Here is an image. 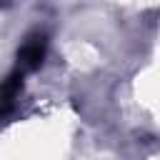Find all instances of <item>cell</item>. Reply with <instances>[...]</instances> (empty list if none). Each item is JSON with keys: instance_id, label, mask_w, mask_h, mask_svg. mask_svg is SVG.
<instances>
[{"instance_id": "6da1fadb", "label": "cell", "mask_w": 160, "mask_h": 160, "mask_svg": "<svg viewBox=\"0 0 160 160\" xmlns=\"http://www.w3.org/2000/svg\"><path fill=\"white\" fill-rule=\"evenodd\" d=\"M42 52H45V42H42V38H35V40L25 42V48L20 50V65H22L25 70L38 68V65L42 62Z\"/></svg>"}]
</instances>
